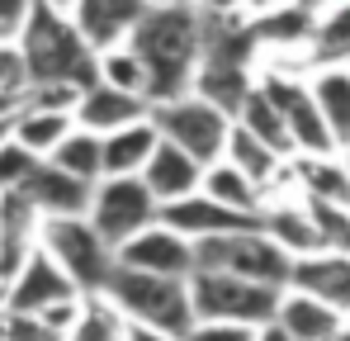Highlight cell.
<instances>
[{
  "instance_id": "cell-1",
  "label": "cell",
  "mask_w": 350,
  "mask_h": 341,
  "mask_svg": "<svg viewBox=\"0 0 350 341\" xmlns=\"http://www.w3.org/2000/svg\"><path fill=\"white\" fill-rule=\"evenodd\" d=\"M128 48L147 71V105L185 95L199 66V5H147Z\"/></svg>"
},
{
  "instance_id": "cell-2",
  "label": "cell",
  "mask_w": 350,
  "mask_h": 341,
  "mask_svg": "<svg viewBox=\"0 0 350 341\" xmlns=\"http://www.w3.org/2000/svg\"><path fill=\"white\" fill-rule=\"evenodd\" d=\"M14 48L24 57V86H29V81L90 86V81H95V48L81 38V29L71 24L66 10L33 5V14H29V24L19 29Z\"/></svg>"
},
{
  "instance_id": "cell-3",
  "label": "cell",
  "mask_w": 350,
  "mask_h": 341,
  "mask_svg": "<svg viewBox=\"0 0 350 341\" xmlns=\"http://www.w3.org/2000/svg\"><path fill=\"white\" fill-rule=\"evenodd\" d=\"M105 294L114 299V308L128 323L142 327H161V332H189L194 327V303H189V275H152V270H133L114 266V275L105 284Z\"/></svg>"
},
{
  "instance_id": "cell-4",
  "label": "cell",
  "mask_w": 350,
  "mask_h": 341,
  "mask_svg": "<svg viewBox=\"0 0 350 341\" xmlns=\"http://www.w3.org/2000/svg\"><path fill=\"white\" fill-rule=\"evenodd\" d=\"M289 261L293 256L260 223L194 242V270H232L241 280H260V284H275V289L289 284Z\"/></svg>"
},
{
  "instance_id": "cell-5",
  "label": "cell",
  "mask_w": 350,
  "mask_h": 341,
  "mask_svg": "<svg viewBox=\"0 0 350 341\" xmlns=\"http://www.w3.org/2000/svg\"><path fill=\"white\" fill-rule=\"evenodd\" d=\"M38 247L66 270V280L76 284L81 294H95L105 289L114 275L118 256L114 247L95 232V223L85 214H66V218H43L38 223Z\"/></svg>"
},
{
  "instance_id": "cell-6",
  "label": "cell",
  "mask_w": 350,
  "mask_h": 341,
  "mask_svg": "<svg viewBox=\"0 0 350 341\" xmlns=\"http://www.w3.org/2000/svg\"><path fill=\"white\" fill-rule=\"evenodd\" d=\"M147 118H152L157 138H166V142L180 147V152H189L199 166H208V162L223 157V147H228V128H232L228 114L218 110L213 100L194 95V90L171 95V100H152V105H147Z\"/></svg>"
},
{
  "instance_id": "cell-7",
  "label": "cell",
  "mask_w": 350,
  "mask_h": 341,
  "mask_svg": "<svg viewBox=\"0 0 350 341\" xmlns=\"http://www.w3.org/2000/svg\"><path fill=\"white\" fill-rule=\"evenodd\" d=\"M189 303H194V318H223V323L260 327L275 318L280 289L260 280H241L232 270H189Z\"/></svg>"
},
{
  "instance_id": "cell-8",
  "label": "cell",
  "mask_w": 350,
  "mask_h": 341,
  "mask_svg": "<svg viewBox=\"0 0 350 341\" xmlns=\"http://www.w3.org/2000/svg\"><path fill=\"white\" fill-rule=\"evenodd\" d=\"M85 218L95 223V232L118 251V242H128L137 227H147L157 218V199L142 185V175H100L90 190V209Z\"/></svg>"
},
{
  "instance_id": "cell-9",
  "label": "cell",
  "mask_w": 350,
  "mask_h": 341,
  "mask_svg": "<svg viewBox=\"0 0 350 341\" xmlns=\"http://www.w3.org/2000/svg\"><path fill=\"white\" fill-rule=\"evenodd\" d=\"M118 266H133V270H152V275H189L194 270V242L185 232H175L171 223L152 218L147 227H137L128 242H118Z\"/></svg>"
},
{
  "instance_id": "cell-10",
  "label": "cell",
  "mask_w": 350,
  "mask_h": 341,
  "mask_svg": "<svg viewBox=\"0 0 350 341\" xmlns=\"http://www.w3.org/2000/svg\"><path fill=\"white\" fill-rule=\"evenodd\" d=\"M76 294H81V289L66 280V270L33 242L29 256L19 261V270L10 275L0 303H5V308H19V313H43V308H53L62 299H76Z\"/></svg>"
},
{
  "instance_id": "cell-11",
  "label": "cell",
  "mask_w": 350,
  "mask_h": 341,
  "mask_svg": "<svg viewBox=\"0 0 350 341\" xmlns=\"http://www.w3.org/2000/svg\"><path fill=\"white\" fill-rule=\"evenodd\" d=\"M289 289H303L332 308H341L350 318V251H332V247H317V251H303L289 261Z\"/></svg>"
},
{
  "instance_id": "cell-12",
  "label": "cell",
  "mask_w": 350,
  "mask_h": 341,
  "mask_svg": "<svg viewBox=\"0 0 350 341\" xmlns=\"http://www.w3.org/2000/svg\"><path fill=\"white\" fill-rule=\"evenodd\" d=\"M71 24L81 29V38L105 53V48H118L128 43V34L137 29V19L147 14V0H71Z\"/></svg>"
},
{
  "instance_id": "cell-13",
  "label": "cell",
  "mask_w": 350,
  "mask_h": 341,
  "mask_svg": "<svg viewBox=\"0 0 350 341\" xmlns=\"http://www.w3.org/2000/svg\"><path fill=\"white\" fill-rule=\"evenodd\" d=\"M275 323L289 332V341H341L350 327V318L341 308L303 294V289H280V303H275Z\"/></svg>"
},
{
  "instance_id": "cell-14",
  "label": "cell",
  "mask_w": 350,
  "mask_h": 341,
  "mask_svg": "<svg viewBox=\"0 0 350 341\" xmlns=\"http://www.w3.org/2000/svg\"><path fill=\"white\" fill-rule=\"evenodd\" d=\"M157 218H161V223H171L175 232H185L189 242H199V237H218V232H237V227H251V223H256L251 214H237V209H228V204L208 199L204 190H194V194H185V199L161 204V209H157Z\"/></svg>"
},
{
  "instance_id": "cell-15",
  "label": "cell",
  "mask_w": 350,
  "mask_h": 341,
  "mask_svg": "<svg viewBox=\"0 0 350 341\" xmlns=\"http://www.w3.org/2000/svg\"><path fill=\"white\" fill-rule=\"evenodd\" d=\"M24 190H29V199L38 204L43 218H66V214H85V209H90L95 180H81V175H71V170L53 166V162H38L33 175L24 180Z\"/></svg>"
},
{
  "instance_id": "cell-16",
  "label": "cell",
  "mask_w": 350,
  "mask_h": 341,
  "mask_svg": "<svg viewBox=\"0 0 350 341\" xmlns=\"http://www.w3.org/2000/svg\"><path fill=\"white\" fill-rule=\"evenodd\" d=\"M71 118H76L81 128H90V133H114V128L133 123V118H147V100L118 90V86H109V81H90V86L81 90Z\"/></svg>"
},
{
  "instance_id": "cell-17",
  "label": "cell",
  "mask_w": 350,
  "mask_h": 341,
  "mask_svg": "<svg viewBox=\"0 0 350 341\" xmlns=\"http://www.w3.org/2000/svg\"><path fill=\"white\" fill-rule=\"evenodd\" d=\"M199 180H204V166H199L189 152H180L175 142H166V138L152 147V157H147V166H142V185L152 190L157 209H161V204H171V199L194 194V190H199Z\"/></svg>"
},
{
  "instance_id": "cell-18",
  "label": "cell",
  "mask_w": 350,
  "mask_h": 341,
  "mask_svg": "<svg viewBox=\"0 0 350 341\" xmlns=\"http://www.w3.org/2000/svg\"><path fill=\"white\" fill-rule=\"evenodd\" d=\"M289 180L303 199H332L350 204V170L341 152H293L289 157Z\"/></svg>"
},
{
  "instance_id": "cell-19",
  "label": "cell",
  "mask_w": 350,
  "mask_h": 341,
  "mask_svg": "<svg viewBox=\"0 0 350 341\" xmlns=\"http://www.w3.org/2000/svg\"><path fill=\"white\" fill-rule=\"evenodd\" d=\"M308 90H312L317 110H322V118H327L336 147H350V66L346 62L308 66Z\"/></svg>"
},
{
  "instance_id": "cell-20",
  "label": "cell",
  "mask_w": 350,
  "mask_h": 341,
  "mask_svg": "<svg viewBox=\"0 0 350 341\" xmlns=\"http://www.w3.org/2000/svg\"><path fill=\"white\" fill-rule=\"evenodd\" d=\"M157 142L161 138H157L152 118H133L114 133H100V166H105V175H142Z\"/></svg>"
},
{
  "instance_id": "cell-21",
  "label": "cell",
  "mask_w": 350,
  "mask_h": 341,
  "mask_svg": "<svg viewBox=\"0 0 350 341\" xmlns=\"http://www.w3.org/2000/svg\"><path fill=\"white\" fill-rule=\"evenodd\" d=\"M223 162H232L246 180H256L260 185V194L284 175V166H289V157H280L275 147H265L260 138H251L241 123H232L228 128V147H223Z\"/></svg>"
},
{
  "instance_id": "cell-22",
  "label": "cell",
  "mask_w": 350,
  "mask_h": 341,
  "mask_svg": "<svg viewBox=\"0 0 350 341\" xmlns=\"http://www.w3.org/2000/svg\"><path fill=\"white\" fill-rule=\"evenodd\" d=\"M71 114H57V110H33V105H19L14 118H10V138L24 147V152H33L38 162H48L53 157V147H57L62 138L71 133Z\"/></svg>"
},
{
  "instance_id": "cell-23",
  "label": "cell",
  "mask_w": 350,
  "mask_h": 341,
  "mask_svg": "<svg viewBox=\"0 0 350 341\" xmlns=\"http://www.w3.org/2000/svg\"><path fill=\"white\" fill-rule=\"evenodd\" d=\"M123 332H128V318L114 308L105 289H95V294H81L76 318L62 332V341H123Z\"/></svg>"
},
{
  "instance_id": "cell-24",
  "label": "cell",
  "mask_w": 350,
  "mask_h": 341,
  "mask_svg": "<svg viewBox=\"0 0 350 341\" xmlns=\"http://www.w3.org/2000/svg\"><path fill=\"white\" fill-rule=\"evenodd\" d=\"M308 62H346L350 66V0H332L317 10L312 19V38H308Z\"/></svg>"
},
{
  "instance_id": "cell-25",
  "label": "cell",
  "mask_w": 350,
  "mask_h": 341,
  "mask_svg": "<svg viewBox=\"0 0 350 341\" xmlns=\"http://www.w3.org/2000/svg\"><path fill=\"white\" fill-rule=\"evenodd\" d=\"M232 123H241L251 138H260L265 147H275L280 157H293V142H289V128H284V114L275 110V100L260 90V86H251L246 90V100L237 105Z\"/></svg>"
},
{
  "instance_id": "cell-26",
  "label": "cell",
  "mask_w": 350,
  "mask_h": 341,
  "mask_svg": "<svg viewBox=\"0 0 350 341\" xmlns=\"http://www.w3.org/2000/svg\"><path fill=\"white\" fill-rule=\"evenodd\" d=\"M199 190L208 194V199H218V204H228V209H237V214H260V204H265V194H260V185L256 180H246L241 170L232 166V162H208L204 166V180H199Z\"/></svg>"
},
{
  "instance_id": "cell-27",
  "label": "cell",
  "mask_w": 350,
  "mask_h": 341,
  "mask_svg": "<svg viewBox=\"0 0 350 341\" xmlns=\"http://www.w3.org/2000/svg\"><path fill=\"white\" fill-rule=\"evenodd\" d=\"M48 162L62 166V170H71V175H81V180H100V175H105V166H100V133L71 123V133L53 147Z\"/></svg>"
},
{
  "instance_id": "cell-28",
  "label": "cell",
  "mask_w": 350,
  "mask_h": 341,
  "mask_svg": "<svg viewBox=\"0 0 350 341\" xmlns=\"http://www.w3.org/2000/svg\"><path fill=\"white\" fill-rule=\"evenodd\" d=\"M38 223H43V214H38V204L29 199V190H24V185L0 190V237L33 247V242H38Z\"/></svg>"
},
{
  "instance_id": "cell-29",
  "label": "cell",
  "mask_w": 350,
  "mask_h": 341,
  "mask_svg": "<svg viewBox=\"0 0 350 341\" xmlns=\"http://www.w3.org/2000/svg\"><path fill=\"white\" fill-rule=\"evenodd\" d=\"M95 81H109V86H118V90L147 100V71H142V62H137V53H133L128 43L95 53Z\"/></svg>"
},
{
  "instance_id": "cell-30",
  "label": "cell",
  "mask_w": 350,
  "mask_h": 341,
  "mask_svg": "<svg viewBox=\"0 0 350 341\" xmlns=\"http://www.w3.org/2000/svg\"><path fill=\"white\" fill-rule=\"evenodd\" d=\"M312 227L322 237V247L332 251H350V204H332V199H308Z\"/></svg>"
},
{
  "instance_id": "cell-31",
  "label": "cell",
  "mask_w": 350,
  "mask_h": 341,
  "mask_svg": "<svg viewBox=\"0 0 350 341\" xmlns=\"http://www.w3.org/2000/svg\"><path fill=\"white\" fill-rule=\"evenodd\" d=\"M0 341H62L38 313H19V308H5L0 313Z\"/></svg>"
},
{
  "instance_id": "cell-32",
  "label": "cell",
  "mask_w": 350,
  "mask_h": 341,
  "mask_svg": "<svg viewBox=\"0 0 350 341\" xmlns=\"http://www.w3.org/2000/svg\"><path fill=\"white\" fill-rule=\"evenodd\" d=\"M38 166V157L33 152H24L14 138H0V190H14V185H24L29 175Z\"/></svg>"
},
{
  "instance_id": "cell-33",
  "label": "cell",
  "mask_w": 350,
  "mask_h": 341,
  "mask_svg": "<svg viewBox=\"0 0 350 341\" xmlns=\"http://www.w3.org/2000/svg\"><path fill=\"white\" fill-rule=\"evenodd\" d=\"M256 327L246 323H223V318H194V327L185 332V341H251Z\"/></svg>"
},
{
  "instance_id": "cell-34",
  "label": "cell",
  "mask_w": 350,
  "mask_h": 341,
  "mask_svg": "<svg viewBox=\"0 0 350 341\" xmlns=\"http://www.w3.org/2000/svg\"><path fill=\"white\" fill-rule=\"evenodd\" d=\"M38 0H0V43H14Z\"/></svg>"
},
{
  "instance_id": "cell-35",
  "label": "cell",
  "mask_w": 350,
  "mask_h": 341,
  "mask_svg": "<svg viewBox=\"0 0 350 341\" xmlns=\"http://www.w3.org/2000/svg\"><path fill=\"white\" fill-rule=\"evenodd\" d=\"M0 90L5 95H19L24 90V57L14 43H0Z\"/></svg>"
},
{
  "instance_id": "cell-36",
  "label": "cell",
  "mask_w": 350,
  "mask_h": 341,
  "mask_svg": "<svg viewBox=\"0 0 350 341\" xmlns=\"http://www.w3.org/2000/svg\"><path fill=\"white\" fill-rule=\"evenodd\" d=\"M29 256V247L24 242H10V237H0V294H5V284H10V275L19 270V261Z\"/></svg>"
},
{
  "instance_id": "cell-37",
  "label": "cell",
  "mask_w": 350,
  "mask_h": 341,
  "mask_svg": "<svg viewBox=\"0 0 350 341\" xmlns=\"http://www.w3.org/2000/svg\"><path fill=\"white\" fill-rule=\"evenodd\" d=\"M123 341H185L180 332H161V327H142V323H128Z\"/></svg>"
},
{
  "instance_id": "cell-38",
  "label": "cell",
  "mask_w": 350,
  "mask_h": 341,
  "mask_svg": "<svg viewBox=\"0 0 350 341\" xmlns=\"http://www.w3.org/2000/svg\"><path fill=\"white\" fill-rule=\"evenodd\" d=\"M251 341H289V332H284V327L270 318V323H260V327L251 332Z\"/></svg>"
},
{
  "instance_id": "cell-39",
  "label": "cell",
  "mask_w": 350,
  "mask_h": 341,
  "mask_svg": "<svg viewBox=\"0 0 350 341\" xmlns=\"http://www.w3.org/2000/svg\"><path fill=\"white\" fill-rule=\"evenodd\" d=\"M199 10H213V14H241L246 0H199Z\"/></svg>"
},
{
  "instance_id": "cell-40",
  "label": "cell",
  "mask_w": 350,
  "mask_h": 341,
  "mask_svg": "<svg viewBox=\"0 0 350 341\" xmlns=\"http://www.w3.org/2000/svg\"><path fill=\"white\" fill-rule=\"evenodd\" d=\"M280 5H289V0H246V19H256V14H270V10H280Z\"/></svg>"
},
{
  "instance_id": "cell-41",
  "label": "cell",
  "mask_w": 350,
  "mask_h": 341,
  "mask_svg": "<svg viewBox=\"0 0 350 341\" xmlns=\"http://www.w3.org/2000/svg\"><path fill=\"white\" fill-rule=\"evenodd\" d=\"M14 110H19V95H5V90H0V118H10Z\"/></svg>"
},
{
  "instance_id": "cell-42",
  "label": "cell",
  "mask_w": 350,
  "mask_h": 341,
  "mask_svg": "<svg viewBox=\"0 0 350 341\" xmlns=\"http://www.w3.org/2000/svg\"><path fill=\"white\" fill-rule=\"evenodd\" d=\"M293 5H303V10H312V14H317V10H322V5H332V0H293Z\"/></svg>"
},
{
  "instance_id": "cell-43",
  "label": "cell",
  "mask_w": 350,
  "mask_h": 341,
  "mask_svg": "<svg viewBox=\"0 0 350 341\" xmlns=\"http://www.w3.org/2000/svg\"><path fill=\"white\" fill-rule=\"evenodd\" d=\"M147 5H199V0H147Z\"/></svg>"
},
{
  "instance_id": "cell-44",
  "label": "cell",
  "mask_w": 350,
  "mask_h": 341,
  "mask_svg": "<svg viewBox=\"0 0 350 341\" xmlns=\"http://www.w3.org/2000/svg\"><path fill=\"white\" fill-rule=\"evenodd\" d=\"M38 5H53V10H71V0H38Z\"/></svg>"
},
{
  "instance_id": "cell-45",
  "label": "cell",
  "mask_w": 350,
  "mask_h": 341,
  "mask_svg": "<svg viewBox=\"0 0 350 341\" xmlns=\"http://www.w3.org/2000/svg\"><path fill=\"white\" fill-rule=\"evenodd\" d=\"M341 157H346V170H350V147H341Z\"/></svg>"
}]
</instances>
